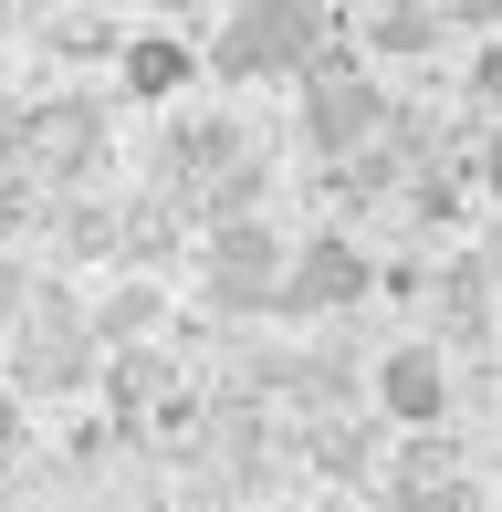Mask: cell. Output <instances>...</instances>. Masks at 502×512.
I'll return each mask as SVG.
<instances>
[{"label":"cell","instance_id":"obj_7","mask_svg":"<svg viewBox=\"0 0 502 512\" xmlns=\"http://www.w3.org/2000/svg\"><path fill=\"white\" fill-rule=\"evenodd\" d=\"M21 377H32V387H84V377H95V356H84V324L63 335V314H42L32 345H21Z\"/></svg>","mask_w":502,"mask_h":512},{"label":"cell","instance_id":"obj_1","mask_svg":"<svg viewBox=\"0 0 502 512\" xmlns=\"http://www.w3.org/2000/svg\"><path fill=\"white\" fill-rule=\"evenodd\" d=\"M325 21H335L325 0H241L220 32V74H314L335 53Z\"/></svg>","mask_w":502,"mask_h":512},{"label":"cell","instance_id":"obj_8","mask_svg":"<svg viewBox=\"0 0 502 512\" xmlns=\"http://www.w3.org/2000/svg\"><path fill=\"white\" fill-rule=\"evenodd\" d=\"M367 42L377 53H429L440 42V0H367Z\"/></svg>","mask_w":502,"mask_h":512},{"label":"cell","instance_id":"obj_4","mask_svg":"<svg viewBox=\"0 0 502 512\" xmlns=\"http://www.w3.org/2000/svg\"><path fill=\"white\" fill-rule=\"evenodd\" d=\"M377 408H387V418H419V429H440V408H450L440 356H429V345H387V356H377Z\"/></svg>","mask_w":502,"mask_h":512},{"label":"cell","instance_id":"obj_9","mask_svg":"<svg viewBox=\"0 0 502 512\" xmlns=\"http://www.w3.org/2000/svg\"><path fill=\"white\" fill-rule=\"evenodd\" d=\"M398 512H482L471 481H419V492H398Z\"/></svg>","mask_w":502,"mask_h":512},{"label":"cell","instance_id":"obj_5","mask_svg":"<svg viewBox=\"0 0 502 512\" xmlns=\"http://www.w3.org/2000/svg\"><path fill=\"white\" fill-rule=\"evenodd\" d=\"M272 283H283L272 230H220V241H210V293H220V304H272Z\"/></svg>","mask_w":502,"mask_h":512},{"label":"cell","instance_id":"obj_6","mask_svg":"<svg viewBox=\"0 0 502 512\" xmlns=\"http://www.w3.org/2000/svg\"><path fill=\"white\" fill-rule=\"evenodd\" d=\"M199 74V53L178 32H147V42H126V95H147V105H168L178 84Z\"/></svg>","mask_w":502,"mask_h":512},{"label":"cell","instance_id":"obj_2","mask_svg":"<svg viewBox=\"0 0 502 512\" xmlns=\"http://www.w3.org/2000/svg\"><path fill=\"white\" fill-rule=\"evenodd\" d=\"M367 251L346 241V230H314L304 251H283V283H272V304L283 314H346V304H367Z\"/></svg>","mask_w":502,"mask_h":512},{"label":"cell","instance_id":"obj_3","mask_svg":"<svg viewBox=\"0 0 502 512\" xmlns=\"http://www.w3.org/2000/svg\"><path fill=\"white\" fill-rule=\"evenodd\" d=\"M304 136H314L325 157L367 147V136H377V84H356V74H304Z\"/></svg>","mask_w":502,"mask_h":512}]
</instances>
